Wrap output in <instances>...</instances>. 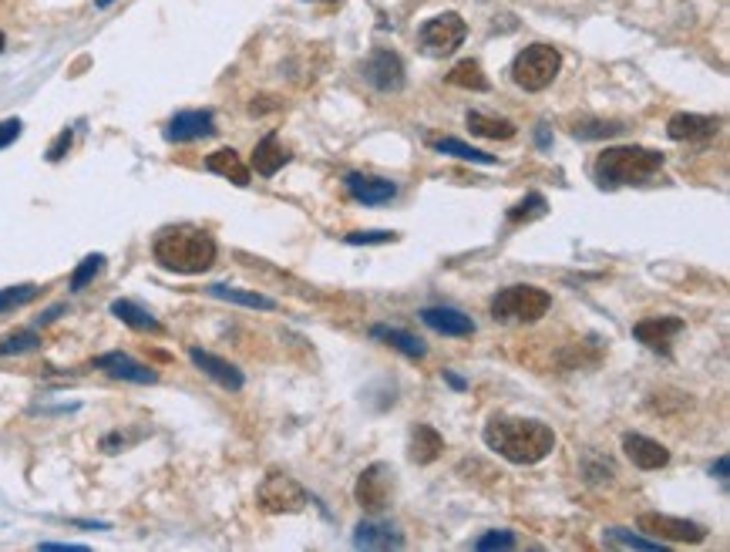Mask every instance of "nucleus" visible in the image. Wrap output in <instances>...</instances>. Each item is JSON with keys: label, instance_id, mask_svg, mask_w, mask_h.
I'll list each match as a JSON object with an SVG mask.
<instances>
[{"label": "nucleus", "instance_id": "obj_6", "mask_svg": "<svg viewBox=\"0 0 730 552\" xmlns=\"http://www.w3.org/2000/svg\"><path fill=\"white\" fill-rule=\"evenodd\" d=\"M468 38V24L461 21V14H438V17H431L428 24L421 27V34H418V41H421V48L431 54V58H445V54H451L455 48H461V41Z\"/></svg>", "mask_w": 730, "mask_h": 552}, {"label": "nucleus", "instance_id": "obj_34", "mask_svg": "<svg viewBox=\"0 0 730 552\" xmlns=\"http://www.w3.org/2000/svg\"><path fill=\"white\" fill-rule=\"evenodd\" d=\"M623 132V122H579L572 128V135L576 138H609V135H619Z\"/></svg>", "mask_w": 730, "mask_h": 552}, {"label": "nucleus", "instance_id": "obj_4", "mask_svg": "<svg viewBox=\"0 0 730 552\" xmlns=\"http://www.w3.org/2000/svg\"><path fill=\"white\" fill-rule=\"evenodd\" d=\"M552 307V297L539 287H505L495 293L492 300V317L495 320H505V324H535V320H542L549 314Z\"/></svg>", "mask_w": 730, "mask_h": 552}, {"label": "nucleus", "instance_id": "obj_33", "mask_svg": "<svg viewBox=\"0 0 730 552\" xmlns=\"http://www.w3.org/2000/svg\"><path fill=\"white\" fill-rule=\"evenodd\" d=\"M545 209H549V202H545V196H539V192H532V196H525L522 202H515L512 209H508V219L512 223H529V219L535 216H545Z\"/></svg>", "mask_w": 730, "mask_h": 552}, {"label": "nucleus", "instance_id": "obj_1", "mask_svg": "<svg viewBox=\"0 0 730 552\" xmlns=\"http://www.w3.org/2000/svg\"><path fill=\"white\" fill-rule=\"evenodd\" d=\"M485 445L512 465H539L556 448V431L532 418L495 414L485 425Z\"/></svg>", "mask_w": 730, "mask_h": 552}, {"label": "nucleus", "instance_id": "obj_23", "mask_svg": "<svg viewBox=\"0 0 730 552\" xmlns=\"http://www.w3.org/2000/svg\"><path fill=\"white\" fill-rule=\"evenodd\" d=\"M112 317L122 320L125 327L142 330V334H162V320L152 317L149 310H145L142 303H135V300H115L112 303Z\"/></svg>", "mask_w": 730, "mask_h": 552}, {"label": "nucleus", "instance_id": "obj_18", "mask_svg": "<svg viewBox=\"0 0 730 552\" xmlns=\"http://www.w3.org/2000/svg\"><path fill=\"white\" fill-rule=\"evenodd\" d=\"M421 320L431 330L445 334V337H471V334H475V320L465 317L455 307H424L421 310Z\"/></svg>", "mask_w": 730, "mask_h": 552}, {"label": "nucleus", "instance_id": "obj_42", "mask_svg": "<svg viewBox=\"0 0 730 552\" xmlns=\"http://www.w3.org/2000/svg\"><path fill=\"white\" fill-rule=\"evenodd\" d=\"M108 4H115V0H98V7H108Z\"/></svg>", "mask_w": 730, "mask_h": 552}, {"label": "nucleus", "instance_id": "obj_37", "mask_svg": "<svg viewBox=\"0 0 730 552\" xmlns=\"http://www.w3.org/2000/svg\"><path fill=\"white\" fill-rule=\"evenodd\" d=\"M21 118H7V122H0V149H7V145H14L17 138H21Z\"/></svg>", "mask_w": 730, "mask_h": 552}, {"label": "nucleus", "instance_id": "obj_30", "mask_svg": "<svg viewBox=\"0 0 730 552\" xmlns=\"http://www.w3.org/2000/svg\"><path fill=\"white\" fill-rule=\"evenodd\" d=\"M105 270V256L101 253H91V256H85V260H81L78 266H75V273H71V293H81L88 287L91 280H95V276Z\"/></svg>", "mask_w": 730, "mask_h": 552}, {"label": "nucleus", "instance_id": "obj_41", "mask_svg": "<svg viewBox=\"0 0 730 552\" xmlns=\"http://www.w3.org/2000/svg\"><path fill=\"white\" fill-rule=\"evenodd\" d=\"M445 381L451 384V388H458V391H465V381H461L458 374H451V371H445Z\"/></svg>", "mask_w": 730, "mask_h": 552}, {"label": "nucleus", "instance_id": "obj_32", "mask_svg": "<svg viewBox=\"0 0 730 552\" xmlns=\"http://www.w3.org/2000/svg\"><path fill=\"white\" fill-rule=\"evenodd\" d=\"M38 287L34 283H21V287H7V290H0V317L4 314H11V310H21L24 303H31L34 297H38Z\"/></svg>", "mask_w": 730, "mask_h": 552}, {"label": "nucleus", "instance_id": "obj_40", "mask_svg": "<svg viewBox=\"0 0 730 552\" xmlns=\"http://www.w3.org/2000/svg\"><path fill=\"white\" fill-rule=\"evenodd\" d=\"M714 475L720 478V482H727V455H720V458H717V465H714Z\"/></svg>", "mask_w": 730, "mask_h": 552}, {"label": "nucleus", "instance_id": "obj_2", "mask_svg": "<svg viewBox=\"0 0 730 552\" xmlns=\"http://www.w3.org/2000/svg\"><path fill=\"white\" fill-rule=\"evenodd\" d=\"M216 239H212L206 229L179 223L169 226L155 236L152 243V256L162 270L169 273H182V276H199L206 273L212 263H216Z\"/></svg>", "mask_w": 730, "mask_h": 552}, {"label": "nucleus", "instance_id": "obj_7", "mask_svg": "<svg viewBox=\"0 0 730 552\" xmlns=\"http://www.w3.org/2000/svg\"><path fill=\"white\" fill-rule=\"evenodd\" d=\"M636 529L650 532L660 542H687V546H700L707 539V526L690 519H677V515H663V512H643L636 519Z\"/></svg>", "mask_w": 730, "mask_h": 552}, {"label": "nucleus", "instance_id": "obj_35", "mask_svg": "<svg viewBox=\"0 0 730 552\" xmlns=\"http://www.w3.org/2000/svg\"><path fill=\"white\" fill-rule=\"evenodd\" d=\"M475 549L478 552H488V549H515V532H508V529L485 532L482 539H475Z\"/></svg>", "mask_w": 730, "mask_h": 552}, {"label": "nucleus", "instance_id": "obj_38", "mask_svg": "<svg viewBox=\"0 0 730 552\" xmlns=\"http://www.w3.org/2000/svg\"><path fill=\"white\" fill-rule=\"evenodd\" d=\"M71 138H75V132H71V128H64L58 142H54L51 149H48V162H61L64 159V152L71 149Z\"/></svg>", "mask_w": 730, "mask_h": 552}, {"label": "nucleus", "instance_id": "obj_39", "mask_svg": "<svg viewBox=\"0 0 730 552\" xmlns=\"http://www.w3.org/2000/svg\"><path fill=\"white\" fill-rule=\"evenodd\" d=\"M41 549H48V552H54V549H71V552H81V549H85V546H71V542H44V546Z\"/></svg>", "mask_w": 730, "mask_h": 552}, {"label": "nucleus", "instance_id": "obj_28", "mask_svg": "<svg viewBox=\"0 0 730 552\" xmlns=\"http://www.w3.org/2000/svg\"><path fill=\"white\" fill-rule=\"evenodd\" d=\"M434 152L441 155H455L461 162H475V165H495V155H488L482 149H471V145L458 142V138H438V142H431Z\"/></svg>", "mask_w": 730, "mask_h": 552}, {"label": "nucleus", "instance_id": "obj_24", "mask_svg": "<svg viewBox=\"0 0 730 552\" xmlns=\"http://www.w3.org/2000/svg\"><path fill=\"white\" fill-rule=\"evenodd\" d=\"M371 337H374V340H387V344L397 347V351H401L404 357H411V361H421V357L428 354L424 340H421V337H414V334H408V330H397V327L377 324V327H371Z\"/></svg>", "mask_w": 730, "mask_h": 552}, {"label": "nucleus", "instance_id": "obj_11", "mask_svg": "<svg viewBox=\"0 0 730 552\" xmlns=\"http://www.w3.org/2000/svg\"><path fill=\"white\" fill-rule=\"evenodd\" d=\"M91 364H95L98 371H105L108 377H118V381H132V384H155L159 381V371H152L149 364L135 361V357H128L122 351L98 354Z\"/></svg>", "mask_w": 730, "mask_h": 552}, {"label": "nucleus", "instance_id": "obj_31", "mask_svg": "<svg viewBox=\"0 0 730 552\" xmlns=\"http://www.w3.org/2000/svg\"><path fill=\"white\" fill-rule=\"evenodd\" d=\"M41 337L38 330H17V334L0 340V357H14V354H27V351H38Z\"/></svg>", "mask_w": 730, "mask_h": 552}, {"label": "nucleus", "instance_id": "obj_25", "mask_svg": "<svg viewBox=\"0 0 730 552\" xmlns=\"http://www.w3.org/2000/svg\"><path fill=\"white\" fill-rule=\"evenodd\" d=\"M468 128H471V135H478V138H515V132H519V128H515L512 122H508V118H492V115H485V112H468Z\"/></svg>", "mask_w": 730, "mask_h": 552}, {"label": "nucleus", "instance_id": "obj_12", "mask_svg": "<svg viewBox=\"0 0 730 552\" xmlns=\"http://www.w3.org/2000/svg\"><path fill=\"white\" fill-rule=\"evenodd\" d=\"M189 361L196 364L206 377H212V381H216L219 388H226V391H243L246 377H243V371H239L236 364H229V361H223V357L202 351V347H189Z\"/></svg>", "mask_w": 730, "mask_h": 552}, {"label": "nucleus", "instance_id": "obj_14", "mask_svg": "<svg viewBox=\"0 0 730 552\" xmlns=\"http://www.w3.org/2000/svg\"><path fill=\"white\" fill-rule=\"evenodd\" d=\"M216 135V118L212 112H179L165 125V138L169 142H199V138Z\"/></svg>", "mask_w": 730, "mask_h": 552}, {"label": "nucleus", "instance_id": "obj_9", "mask_svg": "<svg viewBox=\"0 0 730 552\" xmlns=\"http://www.w3.org/2000/svg\"><path fill=\"white\" fill-rule=\"evenodd\" d=\"M391 492H394V472H391V465H384V462L367 465L364 472H360L357 489H354L357 502L364 505L367 512H384L387 502H391Z\"/></svg>", "mask_w": 730, "mask_h": 552}, {"label": "nucleus", "instance_id": "obj_5", "mask_svg": "<svg viewBox=\"0 0 730 552\" xmlns=\"http://www.w3.org/2000/svg\"><path fill=\"white\" fill-rule=\"evenodd\" d=\"M562 68V54L549 44H529L525 51L515 54L512 61V81L522 91H545L556 81Z\"/></svg>", "mask_w": 730, "mask_h": 552}, {"label": "nucleus", "instance_id": "obj_21", "mask_svg": "<svg viewBox=\"0 0 730 552\" xmlns=\"http://www.w3.org/2000/svg\"><path fill=\"white\" fill-rule=\"evenodd\" d=\"M206 169L229 179L233 186H249V165L236 149H216L212 155H206Z\"/></svg>", "mask_w": 730, "mask_h": 552}, {"label": "nucleus", "instance_id": "obj_15", "mask_svg": "<svg viewBox=\"0 0 730 552\" xmlns=\"http://www.w3.org/2000/svg\"><path fill=\"white\" fill-rule=\"evenodd\" d=\"M347 192L364 206H384V202L397 199V182L381 179V176H364V172H350L344 179Z\"/></svg>", "mask_w": 730, "mask_h": 552}, {"label": "nucleus", "instance_id": "obj_17", "mask_svg": "<svg viewBox=\"0 0 730 552\" xmlns=\"http://www.w3.org/2000/svg\"><path fill=\"white\" fill-rule=\"evenodd\" d=\"M354 546L357 549H404V536L394 522L367 519V522H360L354 532Z\"/></svg>", "mask_w": 730, "mask_h": 552}, {"label": "nucleus", "instance_id": "obj_36", "mask_svg": "<svg viewBox=\"0 0 730 552\" xmlns=\"http://www.w3.org/2000/svg\"><path fill=\"white\" fill-rule=\"evenodd\" d=\"M397 233H387V229H377V233H350L347 243L350 246H374V243H394Z\"/></svg>", "mask_w": 730, "mask_h": 552}, {"label": "nucleus", "instance_id": "obj_29", "mask_svg": "<svg viewBox=\"0 0 730 552\" xmlns=\"http://www.w3.org/2000/svg\"><path fill=\"white\" fill-rule=\"evenodd\" d=\"M603 542H609V546H626V549H646V552H663V549H667V542L633 536V532H626V529H606Z\"/></svg>", "mask_w": 730, "mask_h": 552}, {"label": "nucleus", "instance_id": "obj_3", "mask_svg": "<svg viewBox=\"0 0 730 552\" xmlns=\"http://www.w3.org/2000/svg\"><path fill=\"white\" fill-rule=\"evenodd\" d=\"M663 155L643 145H616V149L599 152L593 165V176L603 189H619V186H643L646 179H653L663 169Z\"/></svg>", "mask_w": 730, "mask_h": 552}, {"label": "nucleus", "instance_id": "obj_26", "mask_svg": "<svg viewBox=\"0 0 730 552\" xmlns=\"http://www.w3.org/2000/svg\"><path fill=\"white\" fill-rule=\"evenodd\" d=\"M448 81L455 88H465V91H488V78H485V71H482V64L478 61H458L455 68L448 71Z\"/></svg>", "mask_w": 730, "mask_h": 552}, {"label": "nucleus", "instance_id": "obj_27", "mask_svg": "<svg viewBox=\"0 0 730 552\" xmlns=\"http://www.w3.org/2000/svg\"><path fill=\"white\" fill-rule=\"evenodd\" d=\"M209 293L219 300L239 303V307H249V310H276V300L263 297V293H253V290H236V287H223V283H216V287H209Z\"/></svg>", "mask_w": 730, "mask_h": 552}, {"label": "nucleus", "instance_id": "obj_44", "mask_svg": "<svg viewBox=\"0 0 730 552\" xmlns=\"http://www.w3.org/2000/svg\"><path fill=\"white\" fill-rule=\"evenodd\" d=\"M323 4H337V0H323Z\"/></svg>", "mask_w": 730, "mask_h": 552}, {"label": "nucleus", "instance_id": "obj_8", "mask_svg": "<svg viewBox=\"0 0 730 552\" xmlns=\"http://www.w3.org/2000/svg\"><path fill=\"white\" fill-rule=\"evenodd\" d=\"M256 502H260L263 512L280 515V512H300L307 505V492H303L300 482H293L290 475H266L260 492H256Z\"/></svg>", "mask_w": 730, "mask_h": 552}, {"label": "nucleus", "instance_id": "obj_20", "mask_svg": "<svg viewBox=\"0 0 730 552\" xmlns=\"http://www.w3.org/2000/svg\"><path fill=\"white\" fill-rule=\"evenodd\" d=\"M286 162H290V152L283 149V142H280V135H276V132H270L253 149V169L260 172L263 179H273Z\"/></svg>", "mask_w": 730, "mask_h": 552}, {"label": "nucleus", "instance_id": "obj_10", "mask_svg": "<svg viewBox=\"0 0 730 552\" xmlns=\"http://www.w3.org/2000/svg\"><path fill=\"white\" fill-rule=\"evenodd\" d=\"M364 75L367 81L377 88V91H401L404 88V61L397 58L394 51H387V48H377L371 58H367L364 64Z\"/></svg>", "mask_w": 730, "mask_h": 552}, {"label": "nucleus", "instance_id": "obj_19", "mask_svg": "<svg viewBox=\"0 0 730 552\" xmlns=\"http://www.w3.org/2000/svg\"><path fill=\"white\" fill-rule=\"evenodd\" d=\"M720 128V118H710V115H673L667 122V135L673 142H697V138H710L717 135Z\"/></svg>", "mask_w": 730, "mask_h": 552}, {"label": "nucleus", "instance_id": "obj_22", "mask_svg": "<svg viewBox=\"0 0 730 552\" xmlns=\"http://www.w3.org/2000/svg\"><path fill=\"white\" fill-rule=\"evenodd\" d=\"M441 452H445V438H441L431 425H414V431H411V445H408L411 462L431 465V462H438Z\"/></svg>", "mask_w": 730, "mask_h": 552}, {"label": "nucleus", "instance_id": "obj_13", "mask_svg": "<svg viewBox=\"0 0 730 552\" xmlns=\"http://www.w3.org/2000/svg\"><path fill=\"white\" fill-rule=\"evenodd\" d=\"M683 330V320L680 317H646L640 324L633 327V337L646 344L650 351H660V354H670V344L673 337H677Z\"/></svg>", "mask_w": 730, "mask_h": 552}, {"label": "nucleus", "instance_id": "obj_16", "mask_svg": "<svg viewBox=\"0 0 730 552\" xmlns=\"http://www.w3.org/2000/svg\"><path fill=\"white\" fill-rule=\"evenodd\" d=\"M623 452L636 468H643V472H656V468L670 465L667 445H660V441H653L646 435H633V431L630 435H623Z\"/></svg>", "mask_w": 730, "mask_h": 552}, {"label": "nucleus", "instance_id": "obj_43", "mask_svg": "<svg viewBox=\"0 0 730 552\" xmlns=\"http://www.w3.org/2000/svg\"><path fill=\"white\" fill-rule=\"evenodd\" d=\"M4 44H7V41H4V34H0V51H4Z\"/></svg>", "mask_w": 730, "mask_h": 552}]
</instances>
